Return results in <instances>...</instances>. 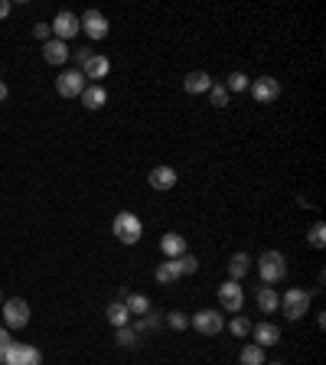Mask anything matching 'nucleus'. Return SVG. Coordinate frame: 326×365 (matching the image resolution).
Here are the masks:
<instances>
[{
	"instance_id": "obj_1",
	"label": "nucleus",
	"mask_w": 326,
	"mask_h": 365,
	"mask_svg": "<svg viewBox=\"0 0 326 365\" xmlns=\"http://www.w3.org/2000/svg\"><path fill=\"white\" fill-rule=\"evenodd\" d=\"M111 232L121 245H138L140 235H144V222L134 212H118L111 222Z\"/></svg>"
},
{
	"instance_id": "obj_2",
	"label": "nucleus",
	"mask_w": 326,
	"mask_h": 365,
	"mask_svg": "<svg viewBox=\"0 0 326 365\" xmlns=\"http://www.w3.org/2000/svg\"><path fill=\"white\" fill-rule=\"evenodd\" d=\"M310 300H314V294H310V290L290 287L287 294L281 297V307H277V310H284L287 320H303V316L310 313Z\"/></svg>"
},
{
	"instance_id": "obj_3",
	"label": "nucleus",
	"mask_w": 326,
	"mask_h": 365,
	"mask_svg": "<svg viewBox=\"0 0 326 365\" xmlns=\"http://www.w3.org/2000/svg\"><path fill=\"white\" fill-rule=\"evenodd\" d=\"M258 274L261 280L271 287V284H281L284 277H287V261H284V254L281 252H264L258 258Z\"/></svg>"
},
{
	"instance_id": "obj_4",
	"label": "nucleus",
	"mask_w": 326,
	"mask_h": 365,
	"mask_svg": "<svg viewBox=\"0 0 326 365\" xmlns=\"http://www.w3.org/2000/svg\"><path fill=\"white\" fill-rule=\"evenodd\" d=\"M0 362L3 365H43V353H39L36 346H26V342H10Z\"/></svg>"
},
{
	"instance_id": "obj_5",
	"label": "nucleus",
	"mask_w": 326,
	"mask_h": 365,
	"mask_svg": "<svg viewBox=\"0 0 326 365\" xmlns=\"http://www.w3.org/2000/svg\"><path fill=\"white\" fill-rule=\"evenodd\" d=\"M189 327L202 333V336H219L222 329H226V316L219 313V310H199V313L189 316Z\"/></svg>"
},
{
	"instance_id": "obj_6",
	"label": "nucleus",
	"mask_w": 326,
	"mask_h": 365,
	"mask_svg": "<svg viewBox=\"0 0 326 365\" xmlns=\"http://www.w3.org/2000/svg\"><path fill=\"white\" fill-rule=\"evenodd\" d=\"M30 323V303L23 297H10L3 300V327L7 329H23Z\"/></svg>"
},
{
	"instance_id": "obj_7",
	"label": "nucleus",
	"mask_w": 326,
	"mask_h": 365,
	"mask_svg": "<svg viewBox=\"0 0 326 365\" xmlns=\"http://www.w3.org/2000/svg\"><path fill=\"white\" fill-rule=\"evenodd\" d=\"M85 89H88V82H85V76H82V69H69V72H63V76L56 78V91H59L63 98H78Z\"/></svg>"
},
{
	"instance_id": "obj_8",
	"label": "nucleus",
	"mask_w": 326,
	"mask_h": 365,
	"mask_svg": "<svg viewBox=\"0 0 326 365\" xmlns=\"http://www.w3.org/2000/svg\"><path fill=\"white\" fill-rule=\"evenodd\" d=\"M78 23H82V33H85L88 39H105L108 30H111V26H108V16L98 10H85L78 16Z\"/></svg>"
},
{
	"instance_id": "obj_9",
	"label": "nucleus",
	"mask_w": 326,
	"mask_h": 365,
	"mask_svg": "<svg viewBox=\"0 0 326 365\" xmlns=\"http://www.w3.org/2000/svg\"><path fill=\"white\" fill-rule=\"evenodd\" d=\"M248 91L254 95L258 104H271L274 98H281V82L271 78V76H261V78H254V82H251Z\"/></svg>"
},
{
	"instance_id": "obj_10",
	"label": "nucleus",
	"mask_w": 326,
	"mask_h": 365,
	"mask_svg": "<svg viewBox=\"0 0 326 365\" xmlns=\"http://www.w3.org/2000/svg\"><path fill=\"white\" fill-rule=\"evenodd\" d=\"M219 303H222V310H228V313H239L241 307H245V294H241L239 280L219 284Z\"/></svg>"
},
{
	"instance_id": "obj_11",
	"label": "nucleus",
	"mask_w": 326,
	"mask_h": 365,
	"mask_svg": "<svg viewBox=\"0 0 326 365\" xmlns=\"http://www.w3.org/2000/svg\"><path fill=\"white\" fill-rule=\"evenodd\" d=\"M50 26H52V33H56V39H63V43H69L72 36H78V33H82L78 16H76V13H69V10L56 13V20H52Z\"/></svg>"
},
{
	"instance_id": "obj_12",
	"label": "nucleus",
	"mask_w": 326,
	"mask_h": 365,
	"mask_svg": "<svg viewBox=\"0 0 326 365\" xmlns=\"http://www.w3.org/2000/svg\"><path fill=\"white\" fill-rule=\"evenodd\" d=\"M147 183H151V189H157V192H166V189L176 186V170L173 166H153L151 173H147Z\"/></svg>"
},
{
	"instance_id": "obj_13",
	"label": "nucleus",
	"mask_w": 326,
	"mask_h": 365,
	"mask_svg": "<svg viewBox=\"0 0 326 365\" xmlns=\"http://www.w3.org/2000/svg\"><path fill=\"white\" fill-rule=\"evenodd\" d=\"M108 69H111V63H108L105 56H98V52H91V59L82 65V76H85V82L98 85V78L108 76Z\"/></svg>"
},
{
	"instance_id": "obj_14",
	"label": "nucleus",
	"mask_w": 326,
	"mask_h": 365,
	"mask_svg": "<svg viewBox=\"0 0 326 365\" xmlns=\"http://www.w3.org/2000/svg\"><path fill=\"white\" fill-rule=\"evenodd\" d=\"M69 43H63V39H50V43H43V59L50 65H65L69 63Z\"/></svg>"
},
{
	"instance_id": "obj_15",
	"label": "nucleus",
	"mask_w": 326,
	"mask_h": 365,
	"mask_svg": "<svg viewBox=\"0 0 326 365\" xmlns=\"http://www.w3.org/2000/svg\"><path fill=\"white\" fill-rule=\"evenodd\" d=\"M160 252L166 261H173V258H180V254H186V239L183 235H176V232H166L160 239Z\"/></svg>"
},
{
	"instance_id": "obj_16",
	"label": "nucleus",
	"mask_w": 326,
	"mask_h": 365,
	"mask_svg": "<svg viewBox=\"0 0 326 365\" xmlns=\"http://www.w3.org/2000/svg\"><path fill=\"white\" fill-rule=\"evenodd\" d=\"M251 336H254V346H277L281 342V329L274 323H258V327H251Z\"/></svg>"
},
{
	"instance_id": "obj_17",
	"label": "nucleus",
	"mask_w": 326,
	"mask_h": 365,
	"mask_svg": "<svg viewBox=\"0 0 326 365\" xmlns=\"http://www.w3.org/2000/svg\"><path fill=\"white\" fill-rule=\"evenodd\" d=\"M183 89H186L189 95H202V91L213 89V76H209V72H199V69H196V72H189V76L183 78Z\"/></svg>"
},
{
	"instance_id": "obj_18",
	"label": "nucleus",
	"mask_w": 326,
	"mask_h": 365,
	"mask_svg": "<svg viewBox=\"0 0 326 365\" xmlns=\"http://www.w3.org/2000/svg\"><path fill=\"white\" fill-rule=\"evenodd\" d=\"M251 271V254L248 252H235L228 258V280H241Z\"/></svg>"
},
{
	"instance_id": "obj_19",
	"label": "nucleus",
	"mask_w": 326,
	"mask_h": 365,
	"mask_svg": "<svg viewBox=\"0 0 326 365\" xmlns=\"http://www.w3.org/2000/svg\"><path fill=\"white\" fill-rule=\"evenodd\" d=\"M78 98H82V104H85L88 111H98V108H105V101H108V91L101 89V85H88Z\"/></svg>"
},
{
	"instance_id": "obj_20",
	"label": "nucleus",
	"mask_w": 326,
	"mask_h": 365,
	"mask_svg": "<svg viewBox=\"0 0 326 365\" xmlns=\"http://www.w3.org/2000/svg\"><path fill=\"white\" fill-rule=\"evenodd\" d=\"M254 303L261 307V313H277V307H281V294H277L274 287H261V290H258V297H254Z\"/></svg>"
},
{
	"instance_id": "obj_21",
	"label": "nucleus",
	"mask_w": 326,
	"mask_h": 365,
	"mask_svg": "<svg viewBox=\"0 0 326 365\" xmlns=\"http://www.w3.org/2000/svg\"><path fill=\"white\" fill-rule=\"evenodd\" d=\"M105 320H108L111 327H131V313H127V307L121 300L108 303V310H105Z\"/></svg>"
},
{
	"instance_id": "obj_22",
	"label": "nucleus",
	"mask_w": 326,
	"mask_h": 365,
	"mask_svg": "<svg viewBox=\"0 0 326 365\" xmlns=\"http://www.w3.org/2000/svg\"><path fill=\"white\" fill-rule=\"evenodd\" d=\"M121 303L127 307V313H131V316H147V313H151V300H147L144 294H127Z\"/></svg>"
},
{
	"instance_id": "obj_23",
	"label": "nucleus",
	"mask_w": 326,
	"mask_h": 365,
	"mask_svg": "<svg viewBox=\"0 0 326 365\" xmlns=\"http://www.w3.org/2000/svg\"><path fill=\"white\" fill-rule=\"evenodd\" d=\"M153 277H157V284H176V280H180V271H176L173 261H160L157 271H153Z\"/></svg>"
},
{
	"instance_id": "obj_24",
	"label": "nucleus",
	"mask_w": 326,
	"mask_h": 365,
	"mask_svg": "<svg viewBox=\"0 0 326 365\" xmlns=\"http://www.w3.org/2000/svg\"><path fill=\"white\" fill-rule=\"evenodd\" d=\"M173 265H176V271H180V277H189V274H196L199 271V261L193 258V254H180V258H173Z\"/></svg>"
},
{
	"instance_id": "obj_25",
	"label": "nucleus",
	"mask_w": 326,
	"mask_h": 365,
	"mask_svg": "<svg viewBox=\"0 0 326 365\" xmlns=\"http://www.w3.org/2000/svg\"><path fill=\"white\" fill-rule=\"evenodd\" d=\"M239 359H241V365H264V349L251 342V346H245V349H241Z\"/></svg>"
},
{
	"instance_id": "obj_26",
	"label": "nucleus",
	"mask_w": 326,
	"mask_h": 365,
	"mask_svg": "<svg viewBox=\"0 0 326 365\" xmlns=\"http://www.w3.org/2000/svg\"><path fill=\"white\" fill-rule=\"evenodd\" d=\"M248 85H251V78L245 72H228L226 91H248Z\"/></svg>"
},
{
	"instance_id": "obj_27",
	"label": "nucleus",
	"mask_w": 326,
	"mask_h": 365,
	"mask_svg": "<svg viewBox=\"0 0 326 365\" xmlns=\"http://www.w3.org/2000/svg\"><path fill=\"white\" fill-rule=\"evenodd\" d=\"M228 329H232V336L245 340V336H251V320H248V316H235V320L228 323Z\"/></svg>"
},
{
	"instance_id": "obj_28",
	"label": "nucleus",
	"mask_w": 326,
	"mask_h": 365,
	"mask_svg": "<svg viewBox=\"0 0 326 365\" xmlns=\"http://www.w3.org/2000/svg\"><path fill=\"white\" fill-rule=\"evenodd\" d=\"M307 241H310V248H323V245H326V225H323V222H314V225H310Z\"/></svg>"
},
{
	"instance_id": "obj_29",
	"label": "nucleus",
	"mask_w": 326,
	"mask_h": 365,
	"mask_svg": "<svg viewBox=\"0 0 326 365\" xmlns=\"http://www.w3.org/2000/svg\"><path fill=\"white\" fill-rule=\"evenodd\" d=\"M209 101H213V108H228L226 85H215V82H213V89H209Z\"/></svg>"
},
{
	"instance_id": "obj_30",
	"label": "nucleus",
	"mask_w": 326,
	"mask_h": 365,
	"mask_svg": "<svg viewBox=\"0 0 326 365\" xmlns=\"http://www.w3.org/2000/svg\"><path fill=\"white\" fill-rule=\"evenodd\" d=\"M118 346H138V329L134 327H118Z\"/></svg>"
},
{
	"instance_id": "obj_31",
	"label": "nucleus",
	"mask_w": 326,
	"mask_h": 365,
	"mask_svg": "<svg viewBox=\"0 0 326 365\" xmlns=\"http://www.w3.org/2000/svg\"><path fill=\"white\" fill-rule=\"evenodd\" d=\"M166 327L180 333V329H186V327H189V316H186V313H180V310H176V313H166Z\"/></svg>"
},
{
	"instance_id": "obj_32",
	"label": "nucleus",
	"mask_w": 326,
	"mask_h": 365,
	"mask_svg": "<svg viewBox=\"0 0 326 365\" xmlns=\"http://www.w3.org/2000/svg\"><path fill=\"white\" fill-rule=\"evenodd\" d=\"M33 36H36V39H43V43H50V36H52V26H50V23H36V26H33Z\"/></svg>"
},
{
	"instance_id": "obj_33",
	"label": "nucleus",
	"mask_w": 326,
	"mask_h": 365,
	"mask_svg": "<svg viewBox=\"0 0 326 365\" xmlns=\"http://www.w3.org/2000/svg\"><path fill=\"white\" fill-rule=\"evenodd\" d=\"M72 59H76L78 65H85L88 59H91V49H88V46H82V49H76V52H72Z\"/></svg>"
},
{
	"instance_id": "obj_34",
	"label": "nucleus",
	"mask_w": 326,
	"mask_h": 365,
	"mask_svg": "<svg viewBox=\"0 0 326 365\" xmlns=\"http://www.w3.org/2000/svg\"><path fill=\"white\" fill-rule=\"evenodd\" d=\"M10 333H7V327H0V359H3V353H7V346H10Z\"/></svg>"
},
{
	"instance_id": "obj_35",
	"label": "nucleus",
	"mask_w": 326,
	"mask_h": 365,
	"mask_svg": "<svg viewBox=\"0 0 326 365\" xmlns=\"http://www.w3.org/2000/svg\"><path fill=\"white\" fill-rule=\"evenodd\" d=\"M138 329H157V316H144L138 323Z\"/></svg>"
},
{
	"instance_id": "obj_36",
	"label": "nucleus",
	"mask_w": 326,
	"mask_h": 365,
	"mask_svg": "<svg viewBox=\"0 0 326 365\" xmlns=\"http://www.w3.org/2000/svg\"><path fill=\"white\" fill-rule=\"evenodd\" d=\"M10 0H0V20H3V16H10Z\"/></svg>"
},
{
	"instance_id": "obj_37",
	"label": "nucleus",
	"mask_w": 326,
	"mask_h": 365,
	"mask_svg": "<svg viewBox=\"0 0 326 365\" xmlns=\"http://www.w3.org/2000/svg\"><path fill=\"white\" fill-rule=\"evenodd\" d=\"M7 95H10V89H7V82H3V78H0V101L7 98Z\"/></svg>"
},
{
	"instance_id": "obj_38",
	"label": "nucleus",
	"mask_w": 326,
	"mask_h": 365,
	"mask_svg": "<svg viewBox=\"0 0 326 365\" xmlns=\"http://www.w3.org/2000/svg\"><path fill=\"white\" fill-rule=\"evenodd\" d=\"M264 365H281V362H264Z\"/></svg>"
},
{
	"instance_id": "obj_39",
	"label": "nucleus",
	"mask_w": 326,
	"mask_h": 365,
	"mask_svg": "<svg viewBox=\"0 0 326 365\" xmlns=\"http://www.w3.org/2000/svg\"><path fill=\"white\" fill-rule=\"evenodd\" d=\"M0 303H3V290H0Z\"/></svg>"
}]
</instances>
